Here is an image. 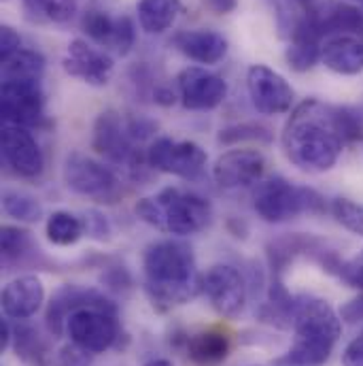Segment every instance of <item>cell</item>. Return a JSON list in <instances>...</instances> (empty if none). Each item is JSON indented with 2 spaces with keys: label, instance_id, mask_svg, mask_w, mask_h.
Here are the masks:
<instances>
[{
  "label": "cell",
  "instance_id": "cell-1",
  "mask_svg": "<svg viewBox=\"0 0 363 366\" xmlns=\"http://www.w3.org/2000/svg\"><path fill=\"white\" fill-rule=\"evenodd\" d=\"M280 143L285 158L300 171H329L347 145L338 107L317 98L300 102L285 122Z\"/></svg>",
  "mask_w": 363,
  "mask_h": 366
},
{
  "label": "cell",
  "instance_id": "cell-2",
  "mask_svg": "<svg viewBox=\"0 0 363 366\" xmlns=\"http://www.w3.org/2000/svg\"><path fill=\"white\" fill-rule=\"evenodd\" d=\"M143 290L151 307L168 313L202 292L193 249L177 239L151 243L143 254Z\"/></svg>",
  "mask_w": 363,
  "mask_h": 366
},
{
  "label": "cell",
  "instance_id": "cell-3",
  "mask_svg": "<svg viewBox=\"0 0 363 366\" xmlns=\"http://www.w3.org/2000/svg\"><path fill=\"white\" fill-rule=\"evenodd\" d=\"M291 330V347L272 366H325L340 339L342 317L325 298L297 294L293 296Z\"/></svg>",
  "mask_w": 363,
  "mask_h": 366
},
{
  "label": "cell",
  "instance_id": "cell-4",
  "mask_svg": "<svg viewBox=\"0 0 363 366\" xmlns=\"http://www.w3.org/2000/svg\"><path fill=\"white\" fill-rule=\"evenodd\" d=\"M134 213L138 219L160 232L173 237H191L208 226L213 207L204 196L191 189L164 187L155 196L140 198L134 204Z\"/></svg>",
  "mask_w": 363,
  "mask_h": 366
},
{
  "label": "cell",
  "instance_id": "cell-5",
  "mask_svg": "<svg viewBox=\"0 0 363 366\" xmlns=\"http://www.w3.org/2000/svg\"><path fill=\"white\" fill-rule=\"evenodd\" d=\"M143 145L145 143L134 137L128 115L115 109H106L96 117L91 130V147L98 156L121 169L132 179L145 177L147 169H151L147 162V149Z\"/></svg>",
  "mask_w": 363,
  "mask_h": 366
},
{
  "label": "cell",
  "instance_id": "cell-6",
  "mask_svg": "<svg viewBox=\"0 0 363 366\" xmlns=\"http://www.w3.org/2000/svg\"><path fill=\"white\" fill-rule=\"evenodd\" d=\"M253 209L268 224H285L297 215L325 213V198L306 185H295L285 177L262 179L253 189Z\"/></svg>",
  "mask_w": 363,
  "mask_h": 366
},
{
  "label": "cell",
  "instance_id": "cell-7",
  "mask_svg": "<svg viewBox=\"0 0 363 366\" xmlns=\"http://www.w3.org/2000/svg\"><path fill=\"white\" fill-rule=\"evenodd\" d=\"M62 177L71 192L100 204H115L123 196V185L117 173L79 152L66 156Z\"/></svg>",
  "mask_w": 363,
  "mask_h": 366
},
{
  "label": "cell",
  "instance_id": "cell-8",
  "mask_svg": "<svg viewBox=\"0 0 363 366\" xmlns=\"http://www.w3.org/2000/svg\"><path fill=\"white\" fill-rule=\"evenodd\" d=\"M147 162L153 171L175 175L185 182H198L204 177L208 156L193 141L160 137L147 145Z\"/></svg>",
  "mask_w": 363,
  "mask_h": 366
},
{
  "label": "cell",
  "instance_id": "cell-9",
  "mask_svg": "<svg viewBox=\"0 0 363 366\" xmlns=\"http://www.w3.org/2000/svg\"><path fill=\"white\" fill-rule=\"evenodd\" d=\"M66 335L71 337V343L96 356L119 345L121 326L117 322V313L102 309H81L68 317Z\"/></svg>",
  "mask_w": 363,
  "mask_h": 366
},
{
  "label": "cell",
  "instance_id": "cell-10",
  "mask_svg": "<svg viewBox=\"0 0 363 366\" xmlns=\"http://www.w3.org/2000/svg\"><path fill=\"white\" fill-rule=\"evenodd\" d=\"M81 309H102L117 313V305L100 290H93L88 285L66 283L62 285L49 300L45 311V326L53 339L62 337L66 332V322L75 311Z\"/></svg>",
  "mask_w": 363,
  "mask_h": 366
},
{
  "label": "cell",
  "instance_id": "cell-11",
  "mask_svg": "<svg viewBox=\"0 0 363 366\" xmlns=\"http://www.w3.org/2000/svg\"><path fill=\"white\" fill-rule=\"evenodd\" d=\"M202 294L221 317L234 320L247 305L249 285L236 267L215 264L202 274Z\"/></svg>",
  "mask_w": 363,
  "mask_h": 366
},
{
  "label": "cell",
  "instance_id": "cell-12",
  "mask_svg": "<svg viewBox=\"0 0 363 366\" xmlns=\"http://www.w3.org/2000/svg\"><path fill=\"white\" fill-rule=\"evenodd\" d=\"M2 122L36 128L45 124V92L41 81H4L0 88Z\"/></svg>",
  "mask_w": 363,
  "mask_h": 366
},
{
  "label": "cell",
  "instance_id": "cell-13",
  "mask_svg": "<svg viewBox=\"0 0 363 366\" xmlns=\"http://www.w3.org/2000/svg\"><path fill=\"white\" fill-rule=\"evenodd\" d=\"M2 160L21 179H36L45 169V156L36 137L24 126H2Z\"/></svg>",
  "mask_w": 363,
  "mask_h": 366
},
{
  "label": "cell",
  "instance_id": "cell-14",
  "mask_svg": "<svg viewBox=\"0 0 363 366\" xmlns=\"http://www.w3.org/2000/svg\"><path fill=\"white\" fill-rule=\"evenodd\" d=\"M247 90L253 107L262 115L287 113L293 104V88L289 81L266 64H251L247 71Z\"/></svg>",
  "mask_w": 363,
  "mask_h": 366
},
{
  "label": "cell",
  "instance_id": "cell-15",
  "mask_svg": "<svg viewBox=\"0 0 363 366\" xmlns=\"http://www.w3.org/2000/svg\"><path fill=\"white\" fill-rule=\"evenodd\" d=\"M179 100L187 111H213L227 96V81L202 66H185L177 75Z\"/></svg>",
  "mask_w": 363,
  "mask_h": 366
},
{
  "label": "cell",
  "instance_id": "cell-16",
  "mask_svg": "<svg viewBox=\"0 0 363 366\" xmlns=\"http://www.w3.org/2000/svg\"><path fill=\"white\" fill-rule=\"evenodd\" d=\"M266 173V158L260 149L240 147L230 149L213 164V179L223 189H238L257 185Z\"/></svg>",
  "mask_w": 363,
  "mask_h": 366
},
{
  "label": "cell",
  "instance_id": "cell-17",
  "mask_svg": "<svg viewBox=\"0 0 363 366\" xmlns=\"http://www.w3.org/2000/svg\"><path fill=\"white\" fill-rule=\"evenodd\" d=\"M62 66L71 77H77L93 88H104L115 71L113 58L102 47H93L86 39H75L68 43Z\"/></svg>",
  "mask_w": 363,
  "mask_h": 366
},
{
  "label": "cell",
  "instance_id": "cell-18",
  "mask_svg": "<svg viewBox=\"0 0 363 366\" xmlns=\"http://www.w3.org/2000/svg\"><path fill=\"white\" fill-rule=\"evenodd\" d=\"M308 21L321 34V39L332 36H355L363 32V13L342 0H323L306 11Z\"/></svg>",
  "mask_w": 363,
  "mask_h": 366
},
{
  "label": "cell",
  "instance_id": "cell-19",
  "mask_svg": "<svg viewBox=\"0 0 363 366\" xmlns=\"http://www.w3.org/2000/svg\"><path fill=\"white\" fill-rule=\"evenodd\" d=\"M4 317L26 322L34 317L45 302V285L36 274H21L9 281L0 296Z\"/></svg>",
  "mask_w": 363,
  "mask_h": 366
},
{
  "label": "cell",
  "instance_id": "cell-20",
  "mask_svg": "<svg viewBox=\"0 0 363 366\" xmlns=\"http://www.w3.org/2000/svg\"><path fill=\"white\" fill-rule=\"evenodd\" d=\"M173 43L185 58L206 66L219 64L227 56V41L215 30H181L173 36Z\"/></svg>",
  "mask_w": 363,
  "mask_h": 366
},
{
  "label": "cell",
  "instance_id": "cell-21",
  "mask_svg": "<svg viewBox=\"0 0 363 366\" xmlns=\"http://www.w3.org/2000/svg\"><path fill=\"white\" fill-rule=\"evenodd\" d=\"M321 41H323L321 34L312 28V24L304 13L291 28V41L289 47L285 49L287 66L295 73L312 71L321 60V49H323Z\"/></svg>",
  "mask_w": 363,
  "mask_h": 366
},
{
  "label": "cell",
  "instance_id": "cell-22",
  "mask_svg": "<svg viewBox=\"0 0 363 366\" xmlns=\"http://www.w3.org/2000/svg\"><path fill=\"white\" fill-rule=\"evenodd\" d=\"M321 62L336 75L355 77L363 73V41L357 36H332L321 49Z\"/></svg>",
  "mask_w": 363,
  "mask_h": 366
},
{
  "label": "cell",
  "instance_id": "cell-23",
  "mask_svg": "<svg viewBox=\"0 0 363 366\" xmlns=\"http://www.w3.org/2000/svg\"><path fill=\"white\" fill-rule=\"evenodd\" d=\"M230 350H232V341L227 332L217 330V328L200 330L185 339L187 358L200 366L221 365L227 358Z\"/></svg>",
  "mask_w": 363,
  "mask_h": 366
},
{
  "label": "cell",
  "instance_id": "cell-24",
  "mask_svg": "<svg viewBox=\"0 0 363 366\" xmlns=\"http://www.w3.org/2000/svg\"><path fill=\"white\" fill-rule=\"evenodd\" d=\"M181 0H138V24L147 34H164L175 26L181 15Z\"/></svg>",
  "mask_w": 363,
  "mask_h": 366
},
{
  "label": "cell",
  "instance_id": "cell-25",
  "mask_svg": "<svg viewBox=\"0 0 363 366\" xmlns=\"http://www.w3.org/2000/svg\"><path fill=\"white\" fill-rule=\"evenodd\" d=\"M15 356L26 366H49L51 352L47 341L41 337L36 328H32L26 322H17L13 326V343H11Z\"/></svg>",
  "mask_w": 363,
  "mask_h": 366
},
{
  "label": "cell",
  "instance_id": "cell-26",
  "mask_svg": "<svg viewBox=\"0 0 363 366\" xmlns=\"http://www.w3.org/2000/svg\"><path fill=\"white\" fill-rule=\"evenodd\" d=\"M45 56L36 49L21 47L13 56L0 60V75L4 81H41L45 75Z\"/></svg>",
  "mask_w": 363,
  "mask_h": 366
},
{
  "label": "cell",
  "instance_id": "cell-27",
  "mask_svg": "<svg viewBox=\"0 0 363 366\" xmlns=\"http://www.w3.org/2000/svg\"><path fill=\"white\" fill-rule=\"evenodd\" d=\"M45 234L47 241L56 247H71L75 243H79L86 237L83 230V222L79 215L71 213V211H53L47 222H45Z\"/></svg>",
  "mask_w": 363,
  "mask_h": 366
},
{
  "label": "cell",
  "instance_id": "cell-28",
  "mask_svg": "<svg viewBox=\"0 0 363 366\" xmlns=\"http://www.w3.org/2000/svg\"><path fill=\"white\" fill-rule=\"evenodd\" d=\"M24 13L36 24H66L75 17L77 0H21Z\"/></svg>",
  "mask_w": 363,
  "mask_h": 366
},
{
  "label": "cell",
  "instance_id": "cell-29",
  "mask_svg": "<svg viewBox=\"0 0 363 366\" xmlns=\"http://www.w3.org/2000/svg\"><path fill=\"white\" fill-rule=\"evenodd\" d=\"M2 211L6 217L19 224H34L43 217L41 200L34 194L17 187H6L2 192Z\"/></svg>",
  "mask_w": 363,
  "mask_h": 366
},
{
  "label": "cell",
  "instance_id": "cell-30",
  "mask_svg": "<svg viewBox=\"0 0 363 366\" xmlns=\"http://www.w3.org/2000/svg\"><path fill=\"white\" fill-rule=\"evenodd\" d=\"M81 28L91 43H96L102 49H113L117 34V17L100 9H90L81 17Z\"/></svg>",
  "mask_w": 363,
  "mask_h": 366
},
{
  "label": "cell",
  "instance_id": "cell-31",
  "mask_svg": "<svg viewBox=\"0 0 363 366\" xmlns=\"http://www.w3.org/2000/svg\"><path fill=\"white\" fill-rule=\"evenodd\" d=\"M0 254H2V264L11 267L21 262L26 256L32 254V237L28 230L19 226L4 224L0 228Z\"/></svg>",
  "mask_w": 363,
  "mask_h": 366
},
{
  "label": "cell",
  "instance_id": "cell-32",
  "mask_svg": "<svg viewBox=\"0 0 363 366\" xmlns=\"http://www.w3.org/2000/svg\"><path fill=\"white\" fill-rule=\"evenodd\" d=\"M219 143L221 145H240V143H257V145H270L274 139L272 130L260 122H242L232 124L219 130Z\"/></svg>",
  "mask_w": 363,
  "mask_h": 366
},
{
  "label": "cell",
  "instance_id": "cell-33",
  "mask_svg": "<svg viewBox=\"0 0 363 366\" xmlns=\"http://www.w3.org/2000/svg\"><path fill=\"white\" fill-rule=\"evenodd\" d=\"M329 209L342 228H347L357 237H363V204H357L349 198H336L332 200Z\"/></svg>",
  "mask_w": 363,
  "mask_h": 366
},
{
  "label": "cell",
  "instance_id": "cell-34",
  "mask_svg": "<svg viewBox=\"0 0 363 366\" xmlns=\"http://www.w3.org/2000/svg\"><path fill=\"white\" fill-rule=\"evenodd\" d=\"M81 222H83L86 237H90L93 241H108L111 239V222H108V217L102 211L88 209L81 215Z\"/></svg>",
  "mask_w": 363,
  "mask_h": 366
},
{
  "label": "cell",
  "instance_id": "cell-35",
  "mask_svg": "<svg viewBox=\"0 0 363 366\" xmlns=\"http://www.w3.org/2000/svg\"><path fill=\"white\" fill-rule=\"evenodd\" d=\"M136 41V26L128 15L117 17V34H115V45L113 51L119 56H128L134 47Z\"/></svg>",
  "mask_w": 363,
  "mask_h": 366
},
{
  "label": "cell",
  "instance_id": "cell-36",
  "mask_svg": "<svg viewBox=\"0 0 363 366\" xmlns=\"http://www.w3.org/2000/svg\"><path fill=\"white\" fill-rule=\"evenodd\" d=\"M336 277L342 279L347 285L357 287V290L363 292V249L357 256H353L349 260H342V264H340Z\"/></svg>",
  "mask_w": 363,
  "mask_h": 366
},
{
  "label": "cell",
  "instance_id": "cell-37",
  "mask_svg": "<svg viewBox=\"0 0 363 366\" xmlns=\"http://www.w3.org/2000/svg\"><path fill=\"white\" fill-rule=\"evenodd\" d=\"M91 356H93V354L86 352L83 347H79V345H75V343H68V345H64V347L58 352V356H56L53 365L56 366H91Z\"/></svg>",
  "mask_w": 363,
  "mask_h": 366
},
{
  "label": "cell",
  "instance_id": "cell-38",
  "mask_svg": "<svg viewBox=\"0 0 363 366\" xmlns=\"http://www.w3.org/2000/svg\"><path fill=\"white\" fill-rule=\"evenodd\" d=\"M102 283L113 292H128L132 287V274L123 267H111L102 273Z\"/></svg>",
  "mask_w": 363,
  "mask_h": 366
},
{
  "label": "cell",
  "instance_id": "cell-39",
  "mask_svg": "<svg viewBox=\"0 0 363 366\" xmlns=\"http://www.w3.org/2000/svg\"><path fill=\"white\" fill-rule=\"evenodd\" d=\"M19 49H21V36H19V32L13 26L2 24L0 26V60L13 56Z\"/></svg>",
  "mask_w": 363,
  "mask_h": 366
},
{
  "label": "cell",
  "instance_id": "cell-40",
  "mask_svg": "<svg viewBox=\"0 0 363 366\" xmlns=\"http://www.w3.org/2000/svg\"><path fill=\"white\" fill-rule=\"evenodd\" d=\"M342 366H363V330L342 352Z\"/></svg>",
  "mask_w": 363,
  "mask_h": 366
},
{
  "label": "cell",
  "instance_id": "cell-41",
  "mask_svg": "<svg viewBox=\"0 0 363 366\" xmlns=\"http://www.w3.org/2000/svg\"><path fill=\"white\" fill-rule=\"evenodd\" d=\"M340 317L347 324H359V322H363V294H359L353 300H349L347 305H342Z\"/></svg>",
  "mask_w": 363,
  "mask_h": 366
},
{
  "label": "cell",
  "instance_id": "cell-42",
  "mask_svg": "<svg viewBox=\"0 0 363 366\" xmlns=\"http://www.w3.org/2000/svg\"><path fill=\"white\" fill-rule=\"evenodd\" d=\"M202 4L215 15H227L238 6V0H202Z\"/></svg>",
  "mask_w": 363,
  "mask_h": 366
},
{
  "label": "cell",
  "instance_id": "cell-43",
  "mask_svg": "<svg viewBox=\"0 0 363 366\" xmlns=\"http://www.w3.org/2000/svg\"><path fill=\"white\" fill-rule=\"evenodd\" d=\"M13 343V326H11V320L4 317L0 322V354L6 352Z\"/></svg>",
  "mask_w": 363,
  "mask_h": 366
},
{
  "label": "cell",
  "instance_id": "cell-44",
  "mask_svg": "<svg viewBox=\"0 0 363 366\" xmlns=\"http://www.w3.org/2000/svg\"><path fill=\"white\" fill-rule=\"evenodd\" d=\"M153 100H155L158 104H162V107H170V104H175L177 94L173 90H168V88H164V86H160V88L153 90Z\"/></svg>",
  "mask_w": 363,
  "mask_h": 366
},
{
  "label": "cell",
  "instance_id": "cell-45",
  "mask_svg": "<svg viewBox=\"0 0 363 366\" xmlns=\"http://www.w3.org/2000/svg\"><path fill=\"white\" fill-rule=\"evenodd\" d=\"M145 366H175L170 360H166V358H153V360H149Z\"/></svg>",
  "mask_w": 363,
  "mask_h": 366
},
{
  "label": "cell",
  "instance_id": "cell-46",
  "mask_svg": "<svg viewBox=\"0 0 363 366\" xmlns=\"http://www.w3.org/2000/svg\"><path fill=\"white\" fill-rule=\"evenodd\" d=\"M293 2H297V4H302V6H308V4H312L315 0H293Z\"/></svg>",
  "mask_w": 363,
  "mask_h": 366
},
{
  "label": "cell",
  "instance_id": "cell-47",
  "mask_svg": "<svg viewBox=\"0 0 363 366\" xmlns=\"http://www.w3.org/2000/svg\"><path fill=\"white\" fill-rule=\"evenodd\" d=\"M362 113H363V109H362ZM362 145H363V126H362Z\"/></svg>",
  "mask_w": 363,
  "mask_h": 366
}]
</instances>
